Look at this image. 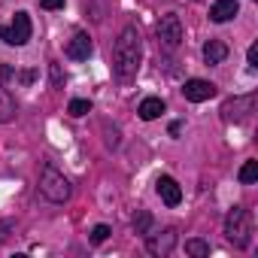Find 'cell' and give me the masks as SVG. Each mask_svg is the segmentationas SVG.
I'll return each mask as SVG.
<instances>
[{"mask_svg": "<svg viewBox=\"0 0 258 258\" xmlns=\"http://www.w3.org/2000/svg\"><path fill=\"white\" fill-rule=\"evenodd\" d=\"M140 58H143V43H140V31L134 25H124L115 49H112V70L118 79H131L140 70Z\"/></svg>", "mask_w": 258, "mask_h": 258, "instance_id": "6da1fadb", "label": "cell"}, {"mask_svg": "<svg viewBox=\"0 0 258 258\" xmlns=\"http://www.w3.org/2000/svg\"><path fill=\"white\" fill-rule=\"evenodd\" d=\"M40 195L49 204H67L70 195H73V188H70L67 176L55 164H43V170H40Z\"/></svg>", "mask_w": 258, "mask_h": 258, "instance_id": "7a4b0ae2", "label": "cell"}, {"mask_svg": "<svg viewBox=\"0 0 258 258\" xmlns=\"http://www.w3.org/2000/svg\"><path fill=\"white\" fill-rule=\"evenodd\" d=\"M225 237L237 246V249H246L249 246V237H252V222H249V213L243 207H234L225 219Z\"/></svg>", "mask_w": 258, "mask_h": 258, "instance_id": "3957f363", "label": "cell"}, {"mask_svg": "<svg viewBox=\"0 0 258 258\" xmlns=\"http://www.w3.org/2000/svg\"><path fill=\"white\" fill-rule=\"evenodd\" d=\"M155 40H158V46L164 52H176L179 43H182V22H179V16H173V13L161 16V22L155 25Z\"/></svg>", "mask_w": 258, "mask_h": 258, "instance_id": "277c9868", "label": "cell"}, {"mask_svg": "<svg viewBox=\"0 0 258 258\" xmlns=\"http://www.w3.org/2000/svg\"><path fill=\"white\" fill-rule=\"evenodd\" d=\"M31 16L28 13H16V19H13V25L7 28V25H0V40H4L7 46H25L28 40H31Z\"/></svg>", "mask_w": 258, "mask_h": 258, "instance_id": "5b68a950", "label": "cell"}, {"mask_svg": "<svg viewBox=\"0 0 258 258\" xmlns=\"http://www.w3.org/2000/svg\"><path fill=\"white\" fill-rule=\"evenodd\" d=\"M255 112V94H243V97H231L222 106V118L225 121H246Z\"/></svg>", "mask_w": 258, "mask_h": 258, "instance_id": "8992f818", "label": "cell"}, {"mask_svg": "<svg viewBox=\"0 0 258 258\" xmlns=\"http://www.w3.org/2000/svg\"><path fill=\"white\" fill-rule=\"evenodd\" d=\"M173 246H176V228H164L161 234H146V252L155 258L170 255Z\"/></svg>", "mask_w": 258, "mask_h": 258, "instance_id": "52a82bcc", "label": "cell"}, {"mask_svg": "<svg viewBox=\"0 0 258 258\" xmlns=\"http://www.w3.org/2000/svg\"><path fill=\"white\" fill-rule=\"evenodd\" d=\"M182 94H185V100H191V103H204V100L216 97V85L207 82V79H188V82L182 85Z\"/></svg>", "mask_w": 258, "mask_h": 258, "instance_id": "ba28073f", "label": "cell"}, {"mask_svg": "<svg viewBox=\"0 0 258 258\" xmlns=\"http://www.w3.org/2000/svg\"><path fill=\"white\" fill-rule=\"evenodd\" d=\"M155 191L161 195V201H164L167 207H179V201H182V188L176 185V179H173V176H158Z\"/></svg>", "mask_w": 258, "mask_h": 258, "instance_id": "9c48e42d", "label": "cell"}, {"mask_svg": "<svg viewBox=\"0 0 258 258\" xmlns=\"http://www.w3.org/2000/svg\"><path fill=\"white\" fill-rule=\"evenodd\" d=\"M67 58H73V61H88L91 58V37L88 34H76L70 43H67Z\"/></svg>", "mask_w": 258, "mask_h": 258, "instance_id": "30bf717a", "label": "cell"}, {"mask_svg": "<svg viewBox=\"0 0 258 258\" xmlns=\"http://www.w3.org/2000/svg\"><path fill=\"white\" fill-rule=\"evenodd\" d=\"M237 13H240V4H237V0H216V4L210 7V19H213L216 25L231 22Z\"/></svg>", "mask_w": 258, "mask_h": 258, "instance_id": "8fae6325", "label": "cell"}, {"mask_svg": "<svg viewBox=\"0 0 258 258\" xmlns=\"http://www.w3.org/2000/svg\"><path fill=\"white\" fill-rule=\"evenodd\" d=\"M16 118V97L10 94V88L0 85V124H7Z\"/></svg>", "mask_w": 258, "mask_h": 258, "instance_id": "7c38bea8", "label": "cell"}, {"mask_svg": "<svg viewBox=\"0 0 258 258\" xmlns=\"http://www.w3.org/2000/svg\"><path fill=\"white\" fill-rule=\"evenodd\" d=\"M228 58V46L222 43V40H210L207 46H204V61L207 64H222Z\"/></svg>", "mask_w": 258, "mask_h": 258, "instance_id": "4fadbf2b", "label": "cell"}, {"mask_svg": "<svg viewBox=\"0 0 258 258\" xmlns=\"http://www.w3.org/2000/svg\"><path fill=\"white\" fill-rule=\"evenodd\" d=\"M137 112H140L143 121H152V118H158V115L164 112V100H161V97H146Z\"/></svg>", "mask_w": 258, "mask_h": 258, "instance_id": "5bb4252c", "label": "cell"}, {"mask_svg": "<svg viewBox=\"0 0 258 258\" xmlns=\"http://www.w3.org/2000/svg\"><path fill=\"white\" fill-rule=\"evenodd\" d=\"M185 252L195 258H210V243H204L201 237H191V240H185Z\"/></svg>", "mask_w": 258, "mask_h": 258, "instance_id": "9a60e30c", "label": "cell"}, {"mask_svg": "<svg viewBox=\"0 0 258 258\" xmlns=\"http://www.w3.org/2000/svg\"><path fill=\"white\" fill-rule=\"evenodd\" d=\"M237 179H240L243 185H252V182L258 179V161H246V164L240 167V173H237Z\"/></svg>", "mask_w": 258, "mask_h": 258, "instance_id": "2e32d148", "label": "cell"}, {"mask_svg": "<svg viewBox=\"0 0 258 258\" xmlns=\"http://www.w3.org/2000/svg\"><path fill=\"white\" fill-rule=\"evenodd\" d=\"M149 228H152V213H149V210H137V216H134V231L146 237Z\"/></svg>", "mask_w": 258, "mask_h": 258, "instance_id": "e0dca14e", "label": "cell"}, {"mask_svg": "<svg viewBox=\"0 0 258 258\" xmlns=\"http://www.w3.org/2000/svg\"><path fill=\"white\" fill-rule=\"evenodd\" d=\"M4 76H7V79H16V82H22V85H31V82L37 79L34 70H22V73H19V70H13V67H4Z\"/></svg>", "mask_w": 258, "mask_h": 258, "instance_id": "ac0fdd59", "label": "cell"}, {"mask_svg": "<svg viewBox=\"0 0 258 258\" xmlns=\"http://www.w3.org/2000/svg\"><path fill=\"white\" fill-rule=\"evenodd\" d=\"M67 109H70V115H76V118H79V115L91 112V103H88V100H82V97H76V100H70V106H67Z\"/></svg>", "mask_w": 258, "mask_h": 258, "instance_id": "d6986e66", "label": "cell"}, {"mask_svg": "<svg viewBox=\"0 0 258 258\" xmlns=\"http://www.w3.org/2000/svg\"><path fill=\"white\" fill-rule=\"evenodd\" d=\"M109 234H112L109 225H94V228H91V243H103Z\"/></svg>", "mask_w": 258, "mask_h": 258, "instance_id": "ffe728a7", "label": "cell"}, {"mask_svg": "<svg viewBox=\"0 0 258 258\" xmlns=\"http://www.w3.org/2000/svg\"><path fill=\"white\" fill-rule=\"evenodd\" d=\"M40 7H43V10H61L64 0H40Z\"/></svg>", "mask_w": 258, "mask_h": 258, "instance_id": "44dd1931", "label": "cell"}, {"mask_svg": "<svg viewBox=\"0 0 258 258\" xmlns=\"http://www.w3.org/2000/svg\"><path fill=\"white\" fill-rule=\"evenodd\" d=\"M249 67H258V46H249Z\"/></svg>", "mask_w": 258, "mask_h": 258, "instance_id": "7402d4cb", "label": "cell"}, {"mask_svg": "<svg viewBox=\"0 0 258 258\" xmlns=\"http://www.w3.org/2000/svg\"><path fill=\"white\" fill-rule=\"evenodd\" d=\"M52 79H55V88H61V85H64V79H61V70H58V64L52 67Z\"/></svg>", "mask_w": 258, "mask_h": 258, "instance_id": "603a6c76", "label": "cell"}, {"mask_svg": "<svg viewBox=\"0 0 258 258\" xmlns=\"http://www.w3.org/2000/svg\"><path fill=\"white\" fill-rule=\"evenodd\" d=\"M167 131H170V134H173V137H176V134H179V131H182V121H170V127H167Z\"/></svg>", "mask_w": 258, "mask_h": 258, "instance_id": "cb8c5ba5", "label": "cell"}, {"mask_svg": "<svg viewBox=\"0 0 258 258\" xmlns=\"http://www.w3.org/2000/svg\"><path fill=\"white\" fill-rule=\"evenodd\" d=\"M7 228H10V225H4V222H0V243L7 240Z\"/></svg>", "mask_w": 258, "mask_h": 258, "instance_id": "d4e9b609", "label": "cell"}]
</instances>
